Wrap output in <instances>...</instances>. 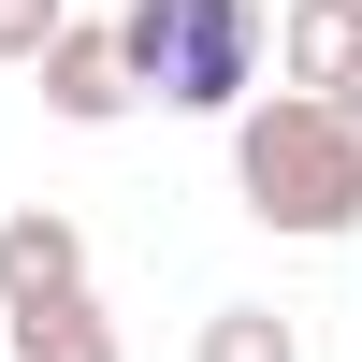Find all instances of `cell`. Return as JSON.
<instances>
[{
  "instance_id": "obj_1",
  "label": "cell",
  "mask_w": 362,
  "mask_h": 362,
  "mask_svg": "<svg viewBox=\"0 0 362 362\" xmlns=\"http://www.w3.org/2000/svg\"><path fill=\"white\" fill-rule=\"evenodd\" d=\"M232 189H247L261 232L334 247V232H362V145H348V116L319 102V87H261V102L232 116Z\"/></svg>"
},
{
  "instance_id": "obj_2",
  "label": "cell",
  "mask_w": 362,
  "mask_h": 362,
  "mask_svg": "<svg viewBox=\"0 0 362 362\" xmlns=\"http://www.w3.org/2000/svg\"><path fill=\"white\" fill-rule=\"evenodd\" d=\"M116 44H131V87L174 116H247L261 102V0H131L116 15Z\"/></svg>"
},
{
  "instance_id": "obj_3",
  "label": "cell",
  "mask_w": 362,
  "mask_h": 362,
  "mask_svg": "<svg viewBox=\"0 0 362 362\" xmlns=\"http://www.w3.org/2000/svg\"><path fill=\"white\" fill-rule=\"evenodd\" d=\"M29 73H44V116H73V131H116V116L145 102V87H131V44H116V29H87V15L58 29Z\"/></svg>"
},
{
  "instance_id": "obj_4",
  "label": "cell",
  "mask_w": 362,
  "mask_h": 362,
  "mask_svg": "<svg viewBox=\"0 0 362 362\" xmlns=\"http://www.w3.org/2000/svg\"><path fill=\"white\" fill-rule=\"evenodd\" d=\"M58 290H87V232L58 203H15L0 218V305H58Z\"/></svg>"
},
{
  "instance_id": "obj_5",
  "label": "cell",
  "mask_w": 362,
  "mask_h": 362,
  "mask_svg": "<svg viewBox=\"0 0 362 362\" xmlns=\"http://www.w3.org/2000/svg\"><path fill=\"white\" fill-rule=\"evenodd\" d=\"M276 73L319 87V102L362 87V0H290V15H276Z\"/></svg>"
},
{
  "instance_id": "obj_6",
  "label": "cell",
  "mask_w": 362,
  "mask_h": 362,
  "mask_svg": "<svg viewBox=\"0 0 362 362\" xmlns=\"http://www.w3.org/2000/svg\"><path fill=\"white\" fill-rule=\"evenodd\" d=\"M0 362H131V348L87 290H58V305H0Z\"/></svg>"
},
{
  "instance_id": "obj_7",
  "label": "cell",
  "mask_w": 362,
  "mask_h": 362,
  "mask_svg": "<svg viewBox=\"0 0 362 362\" xmlns=\"http://www.w3.org/2000/svg\"><path fill=\"white\" fill-rule=\"evenodd\" d=\"M189 362H305V319H276V305H218L189 334Z\"/></svg>"
},
{
  "instance_id": "obj_8",
  "label": "cell",
  "mask_w": 362,
  "mask_h": 362,
  "mask_svg": "<svg viewBox=\"0 0 362 362\" xmlns=\"http://www.w3.org/2000/svg\"><path fill=\"white\" fill-rule=\"evenodd\" d=\"M58 29H73V0H0V58H15V73L58 44Z\"/></svg>"
},
{
  "instance_id": "obj_9",
  "label": "cell",
  "mask_w": 362,
  "mask_h": 362,
  "mask_svg": "<svg viewBox=\"0 0 362 362\" xmlns=\"http://www.w3.org/2000/svg\"><path fill=\"white\" fill-rule=\"evenodd\" d=\"M334 116H348V145H362V87H334Z\"/></svg>"
}]
</instances>
